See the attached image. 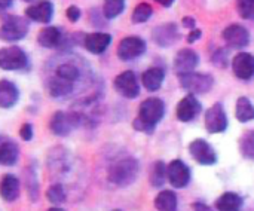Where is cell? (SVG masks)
<instances>
[{
  "instance_id": "1",
  "label": "cell",
  "mask_w": 254,
  "mask_h": 211,
  "mask_svg": "<svg viewBox=\"0 0 254 211\" xmlns=\"http://www.w3.org/2000/svg\"><path fill=\"white\" fill-rule=\"evenodd\" d=\"M80 67L74 61H63L54 70V74L48 80V92L52 98L67 97L73 92L74 85L80 79Z\"/></svg>"
},
{
  "instance_id": "2",
  "label": "cell",
  "mask_w": 254,
  "mask_h": 211,
  "mask_svg": "<svg viewBox=\"0 0 254 211\" xmlns=\"http://www.w3.org/2000/svg\"><path fill=\"white\" fill-rule=\"evenodd\" d=\"M165 116V104L161 98H147L140 104L138 116L134 121V128L140 133L152 134L156 125Z\"/></svg>"
},
{
  "instance_id": "3",
  "label": "cell",
  "mask_w": 254,
  "mask_h": 211,
  "mask_svg": "<svg viewBox=\"0 0 254 211\" xmlns=\"http://www.w3.org/2000/svg\"><path fill=\"white\" fill-rule=\"evenodd\" d=\"M137 176H138V162L132 156H124L116 159L113 164H110L107 170L109 180L119 188H127L132 185L137 180Z\"/></svg>"
},
{
  "instance_id": "4",
  "label": "cell",
  "mask_w": 254,
  "mask_h": 211,
  "mask_svg": "<svg viewBox=\"0 0 254 211\" xmlns=\"http://www.w3.org/2000/svg\"><path fill=\"white\" fill-rule=\"evenodd\" d=\"M28 21L19 15H3L1 27H0V37L4 42H18L24 39L28 33Z\"/></svg>"
},
{
  "instance_id": "5",
  "label": "cell",
  "mask_w": 254,
  "mask_h": 211,
  "mask_svg": "<svg viewBox=\"0 0 254 211\" xmlns=\"http://www.w3.org/2000/svg\"><path fill=\"white\" fill-rule=\"evenodd\" d=\"M82 122V115L77 112H57L51 118L49 128L58 137L68 136Z\"/></svg>"
},
{
  "instance_id": "6",
  "label": "cell",
  "mask_w": 254,
  "mask_h": 211,
  "mask_svg": "<svg viewBox=\"0 0 254 211\" xmlns=\"http://www.w3.org/2000/svg\"><path fill=\"white\" fill-rule=\"evenodd\" d=\"M179 80H180V85L183 86V89L189 91L190 94H205L214 85V77L211 74L198 73V71L180 74Z\"/></svg>"
},
{
  "instance_id": "7",
  "label": "cell",
  "mask_w": 254,
  "mask_h": 211,
  "mask_svg": "<svg viewBox=\"0 0 254 211\" xmlns=\"http://www.w3.org/2000/svg\"><path fill=\"white\" fill-rule=\"evenodd\" d=\"M28 66V57L19 46H7L0 51V67L3 70H24Z\"/></svg>"
},
{
  "instance_id": "8",
  "label": "cell",
  "mask_w": 254,
  "mask_h": 211,
  "mask_svg": "<svg viewBox=\"0 0 254 211\" xmlns=\"http://www.w3.org/2000/svg\"><path fill=\"white\" fill-rule=\"evenodd\" d=\"M228 115L222 103H214L205 112V128L210 134H222L228 130Z\"/></svg>"
},
{
  "instance_id": "9",
  "label": "cell",
  "mask_w": 254,
  "mask_h": 211,
  "mask_svg": "<svg viewBox=\"0 0 254 211\" xmlns=\"http://www.w3.org/2000/svg\"><path fill=\"white\" fill-rule=\"evenodd\" d=\"M146 52V42L138 36H127L118 46V57L122 61H132Z\"/></svg>"
},
{
  "instance_id": "10",
  "label": "cell",
  "mask_w": 254,
  "mask_h": 211,
  "mask_svg": "<svg viewBox=\"0 0 254 211\" xmlns=\"http://www.w3.org/2000/svg\"><path fill=\"white\" fill-rule=\"evenodd\" d=\"M188 150L190 156L201 165H214L217 162V152L207 140L196 139L190 141Z\"/></svg>"
},
{
  "instance_id": "11",
  "label": "cell",
  "mask_w": 254,
  "mask_h": 211,
  "mask_svg": "<svg viewBox=\"0 0 254 211\" xmlns=\"http://www.w3.org/2000/svg\"><path fill=\"white\" fill-rule=\"evenodd\" d=\"M225 43L231 49H244L250 43V31L240 24H231L222 31Z\"/></svg>"
},
{
  "instance_id": "12",
  "label": "cell",
  "mask_w": 254,
  "mask_h": 211,
  "mask_svg": "<svg viewBox=\"0 0 254 211\" xmlns=\"http://www.w3.org/2000/svg\"><path fill=\"white\" fill-rule=\"evenodd\" d=\"M113 85H115L116 92L125 98L132 100V98H137L140 94V85H138L137 76L131 70H127V71H122L121 74H118L115 77Z\"/></svg>"
},
{
  "instance_id": "13",
  "label": "cell",
  "mask_w": 254,
  "mask_h": 211,
  "mask_svg": "<svg viewBox=\"0 0 254 211\" xmlns=\"http://www.w3.org/2000/svg\"><path fill=\"white\" fill-rule=\"evenodd\" d=\"M167 176H168V182L171 183V186L177 189L186 188L192 180L190 168L182 159H174L168 164Z\"/></svg>"
},
{
  "instance_id": "14",
  "label": "cell",
  "mask_w": 254,
  "mask_h": 211,
  "mask_svg": "<svg viewBox=\"0 0 254 211\" xmlns=\"http://www.w3.org/2000/svg\"><path fill=\"white\" fill-rule=\"evenodd\" d=\"M152 36H153V42L158 46L167 48V46L174 45L180 39V30H179V25L174 22L161 24L153 30Z\"/></svg>"
},
{
  "instance_id": "15",
  "label": "cell",
  "mask_w": 254,
  "mask_h": 211,
  "mask_svg": "<svg viewBox=\"0 0 254 211\" xmlns=\"http://www.w3.org/2000/svg\"><path fill=\"white\" fill-rule=\"evenodd\" d=\"M201 103L193 94L182 98L176 109V116L180 122H192L201 113Z\"/></svg>"
},
{
  "instance_id": "16",
  "label": "cell",
  "mask_w": 254,
  "mask_h": 211,
  "mask_svg": "<svg viewBox=\"0 0 254 211\" xmlns=\"http://www.w3.org/2000/svg\"><path fill=\"white\" fill-rule=\"evenodd\" d=\"M234 74L241 80H250L254 77V55L249 52H240L232 60Z\"/></svg>"
},
{
  "instance_id": "17",
  "label": "cell",
  "mask_w": 254,
  "mask_h": 211,
  "mask_svg": "<svg viewBox=\"0 0 254 211\" xmlns=\"http://www.w3.org/2000/svg\"><path fill=\"white\" fill-rule=\"evenodd\" d=\"M199 63V57L193 49H182L176 54L174 57V71L177 73V76L180 74H186L195 70V67Z\"/></svg>"
},
{
  "instance_id": "18",
  "label": "cell",
  "mask_w": 254,
  "mask_h": 211,
  "mask_svg": "<svg viewBox=\"0 0 254 211\" xmlns=\"http://www.w3.org/2000/svg\"><path fill=\"white\" fill-rule=\"evenodd\" d=\"M25 15L31 21L49 24L54 16V4L49 0H39L25 9Z\"/></svg>"
},
{
  "instance_id": "19",
  "label": "cell",
  "mask_w": 254,
  "mask_h": 211,
  "mask_svg": "<svg viewBox=\"0 0 254 211\" xmlns=\"http://www.w3.org/2000/svg\"><path fill=\"white\" fill-rule=\"evenodd\" d=\"M112 43V36L103 31H95V33H89L83 37V46L88 52L100 55L103 52H106V49L110 46Z\"/></svg>"
},
{
  "instance_id": "20",
  "label": "cell",
  "mask_w": 254,
  "mask_h": 211,
  "mask_svg": "<svg viewBox=\"0 0 254 211\" xmlns=\"http://www.w3.org/2000/svg\"><path fill=\"white\" fill-rule=\"evenodd\" d=\"M61 40H63V34H61V30L58 27H54V25H46L43 27L39 34H37V42L40 46L43 48H48V49H54V48H58L61 45Z\"/></svg>"
},
{
  "instance_id": "21",
  "label": "cell",
  "mask_w": 254,
  "mask_h": 211,
  "mask_svg": "<svg viewBox=\"0 0 254 211\" xmlns=\"http://www.w3.org/2000/svg\"><path fill=\"white\" fill-rule=\"evenodd\" d=\"M165 79V71L161 67H150L141 74V83L149 92L158 91Z\"/></svg>"
},
{
  "instance_id": "22",
  "label": "cell",
  "mask_w": 254,
  "mask_h": 211,
  "mask_svg": "<svg viewBox=\"0 0 254 211\" xmlns=\"http://www.w3.org/2000/svg\"><path fill=\"white\" fill-rule=\"evenodd\" d=\"M19 91L15 86V83L1 79L0 80V107L1 109H10L18 103Z\"/></svg>"
},
{
  "instance_id": "23",
  "label": "cell",
  "mask_w": 254,
  "mask_h": 211,
  "mask_svg": "<svg viewBox=\"0 0 254 211\" xmlns=\"http://www.w3.org/2000/svg\"><path fill=\"white\" fill-rule=\"evenodd\" d=\"M0 195L6 203H13L19 197V180L12 174H4L0 185Z\"/></svg>"
},
{
  "instance_id": "24",
  "label": "cell",
  "mask_w": 254,
  "mask_h": 211,
  "mask_svg": "<svg viewBox=\"0 0 254 211\" xmlns=\"http://www.w3.org/2000/svg\"><path fill=\"white\" fill-rule=\"evenodd\" d=\"M244 206V200L235 192H226L216 201L217 211H241Z\"/></svg>"
},
{
  "instance_id": "25",
  "label": "cell",
  "mask_w": 254,
  "mask_h": 211,
  "mask_svg": "<svg viewBox=\"0 0 254 211\" xmlns=\"http://www.w3.org/2000/svg\"><path fill=\"white\" fill-rule=\"evenodd\" d=\"M19 156V149L15 141H3L0 146V164L4 167H12L16 164Z\"/></svg>"
},
{
  "instance_id": "26",
  "label": "cell",
  "mask_w": 254,
  "mask_h": 211,
  "mask_svg": "<svg viewBox=\"0 0 254 211\" xmlns=\"http://www.w3.org/2000/svg\"><path fill=\"white\" fill-rule=\"evenodd\" d=\"M235 118L241 124H247L254 119V104L247 97H240L235 104Z\"/></svg>"
},
{
  "instance_id": "27",
  "label": "cell",
  "mask_w": 254,
  "mask_h": 211,
  "mask_svg": "<svg viewBox=\"0 0 254 211\" xmlns=\"http://www.w3.org/2000/svg\"><path fill=\"white\" fill-rule=\"evenodd\" d=\"M177 195L173 191H162L155 198V207L158 211H177Z\"/></svg>"
},
{
  "instance_id": "28",
  "label": "cell",
  "mask_w": 254,
  "mask_h": 211,
  "mask_svg": "<svg viewBox=\"0 0 254 211\" xmlns=\"http://www.w3.org/2000/svg\"><path fill=\"white\" fill-rule=\"evenodd\" d=\"M167 167L162 161H158L152 165V170H150V185L153 188H161L164 186L165 180H168V176H167Z\"/></svg>"
},
{
  "instance_id": "29",
  "label": "cell",
  "mask_w": 254,
  "mask_h": 211,
  "mask_svg": "<svg viewBox=\"0 0 254 211\" xmlns=\"http://www.w3.org/2000/svg\"><path fill=\"white\" fill-rule=\"evenodd\" d=\"M238 146H240V152L241 155L246 158V159H250L254 161V130L252 131H246L240 141H238Z\"/></svg>"
},
{
  "instance_id": "30",
  "label": "cell",
  "mask_w": 254,
  "mask_h": 211,
  "mask_svg": "<svg viewBox=\"0 0 254 211\" xmlns=\"http://www.w3.org/2000/svg\"><path fill=\"white\" fill-rule=\"evenodd\" d=\"M125 9V0H104L103 4V13L106 19H115L118 18Z\"/></svg>"
},
{
  "instance_id": "31",
  "label": "cell",
  "mask_w": 254,
  "mask_h": 211,
  "mask_svg": "<svg viewBox=\"0 0 254 211\" xmlns=\"http://www.w3.org/2000/svg\"><path fill=\"white\" fill-rule=\"evenodd\" d=\"M153 13V9L149 3H138L132 12V22L135 24H141L146 22Z\"/></svg>"
},
{
  "instance_id": "32",
  "label": "cell",
  "mask_w": 254,
  "mask_h": 211,
  "mask_svg": "<svg viewBox=\"0 0 254 211\" xmlns=\"http://www.w3.org/2000/svg\"><path fill=\"white\" fill-rule=\"evenodd\" d=\"M46 198H48V201H49L51 204H54V206L63 204V203L65 201V192H64L63 185H60V183L52 185V186L48 189V192H46Z\"/></svg>"
},
{
  "instance_id": "33",
  "label": "cell",
  "mask_w": 254,
  "mask_h": 211,
  "mask_svg": "<svg viewBox=\"0 0 254 211\" xmlns=\"http://www.w3.org/2000/svg\"><path fill=\"white\" fill-rule=\"evenodd\" d=\"M237 10L241 18L254 19V0H237Z\"/></svg>"
},
{
  "instance_id": "34",
  "label": "cell",
  "mask_w": 254,
  "mask_h": 211,
  "mask_svg": "<svg viewBox=\"0 0 254 211\" xmlns=\"http://www.w3.org/2000/svg\"><path fill=\"white\" fill-rule=\"evenodd\" d=\"M27 188H28V195L31 201H36L39 198V185H37V177L36 173L30 168L27 171Z\"/></svg>"
},
{
  "instance_id": "35",
  "label": "cell",
  "mask_w": 254,
  "mask_h": 211,
  "mask_svg": "<svg viewBox=\"0 0 254 211\" xmlns=\"http://www.w3.org/2000/svg\"><path fill=\"white\" fill-rule=\"evenodd\" d=\"M211 63L216 64L217 67H226L228 66V54L223 49H217L211 57Z\"/></svg>"
},
{
  "instance_id": "36",
  "label": "cell",
  "mask_w": 254,
  "mask_h": 211,
  "mask_svg": "<svg viewBox=\"0 0 254 211\" xmlns=\"http://www.w3.org/2000/svg\"><path fill=\"white\" fill-rule=\"evenodd\" d=\"M80 9L77 7V6H68L67 7V10H65V16H67V19L70 21V22H76V21H79V18H80Z\"/></svg>"
},
{
  "instance_id": "37",
  "label": "cell",
  "mask_w": 254,
  "mask_h": 211,
  "mask_svg": "<svg viewBox=\"0 0 254 211\" xmlns=\"http://www.w3.org/2000/svg\"><path fill=\"white\" fill-rule=\"evenodd\" d=\"M19 137L24 140V141H30L33 139V127L31 124H24L19 130Z\"/></svg>"
},
{
  "instance_id": "38",
  "label": "cell",
  "mask_w": 254,
  "mask_h": 211,
  "mask_svg": "<svg viewBox=\"0 0 254 211\" xmlns=\"http://www.w3.org/2000/svg\"><path fill=\"white\" fill-rule=\"evenodd\" d=\"M201 36H202V31L199 28H193V30H190V33L188 36V42L189 43H195V42H198L201 39Z\"/></svg>"
},
{
  "instance_id": "39",
  "label": "cell",
  "mask_w": 254,
  "mask_h": 211,
  "mask_svg": "<svg viewBox=\"0 0 254 211\" xmlns=\"http://www.w3.org/2000/svg\"><path fill=\"white\" fill-rule=\"evenodd\" d=\"M182 25L186 27V28L193 30V28H196V21H195L193 16H185V18L182 19Z\"/></svg>"
},
{
  "instance_id": "40",
  "label": "cell",
  "mask_w": 254,
  "mask_h": 211,
  "mask_svg": "<svg viewBox=\"0 0 254 211\" xmlns=\"http://www.w3.org/2000/svg\"><path fill=\"white\" fill-rule=\"evenodd\" d=\"M192 209H193V211H214L210 206H207L204 203H193Z\"/></svg>"
},
{
  "instance_id": "41",
  "label": "cell",
  "mask_w": 254,
  "mask_h": 211,
  "mask_svg": "<svg viewBox=\"0 0 254 211\" xmlns=\"http://www.w3.org/2000/svg\"><path fill=\"white\" fill-rule=\"evenodd\" d=\"M12 3H13V0H0V9L4 12L7 7H10V6H12Z\"/></svg>"
},
{
  "instance_id": "42",
  "label": "cell",
  "mask_w": 254,
  "mask_h": 211,
  "mask_svg": "<svg viewBox=\"0 0 254 211\" xmlns=\"http://www.w3.org/2000/svg\"><path fill=\"white\" fill-rule=\"evenodd\" d=\"M156 3H159L161 6H164V7H170L173 3H174V0H155Z\"/></svg>"
},
{
  "instance_id": "43",
  "label": "cell",
  "mask_w": 254,
  "mask_h": 211,
  "mask_svg": "<svg viewBox=\"0 0 254 211\" xmlns=\"http://www.w3.org/2000/svg\"><path fill=\"white\" fill-rule=\"evenodd\" d=\"M46 211H64L63 209H60V207H52V209H49V210Z\"/></svg>"
},
{
  "instance_id": "44",
  "label": "cell",
  "mask_w": 254,
  "mask_h": 211,
  "mask_svg": "<svg viewBox=\"0 0 254 211\" xmlns=\"http://www.w3.org/2000/svg\"><path fill=\"white\" fill-rule=\"evenodd\" d=\"M24 1H31V0H24Z\"/></svg>"
},
{
  "instance_id": "45",
  "label": "cell",
  "mask_w": 254,
  "mask_h": 211,
  "mask_svg": "<svg viewBox=\"0 0 254 211\" xmlns=\"http://www.w3.org/2000/svg\"><path fill=\"white\" fill-rule=\"evenodd\" d=\"M113 211H122V210H113Z\"/></svg>"
}]
</instances>
